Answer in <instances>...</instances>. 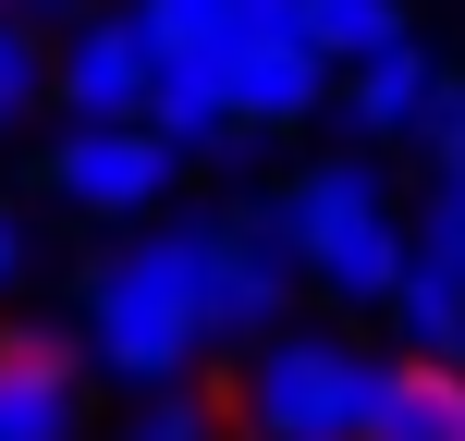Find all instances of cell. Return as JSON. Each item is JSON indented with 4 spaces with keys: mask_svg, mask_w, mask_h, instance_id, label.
<instances>
[{
    "mask_svg": "<svg viewBox=\"0 0 465 441\" xmlns=\"http://www.w3.org/2000/svg\"><path fill=\"white\" fill-rule=\"evenodd\" d=\"M147 86H160V49H147L135 13H86L49 49V98L74 123H147Z\"/></svg>",
    "mask_w": 465,
    "mask_h": 441,
    "instance_id": "cell-5",
    "label": "cell"
},
{
    "mask_svg": "<svg viewBox=\"0 0 465 441\" xmlns=\"http://www.w3.org/2000/svg\"><path fill=\"white\" fill-rule=\"evenodd\" d=\"M392 331H404V356H441V368H465V270H441V257H417V246H404Z\"/></svg>",
    "mask_w": 465,
    "mask_h": 441,
    "instance_id": "cell-12",
    "label": "cell"
},
{
    "mask_svg": "<svg viewBox=\"0 0 465 441\" xmlns=\"http://www.w3.org/2000/svg\"><path fill=\"white\" fill-rule=\"evenodd\" d=\"M429 160H465V74H441V111H429Z\"/></svg>",
    "mask_w": 465,
    "mask_h": 441,
    "instance_id": "cell-17",
    "label": "cell"
},
{
    "mask_svg": "<svg viewBox=\"0 0 465 441\" xmlns=\"http://www.w3.org/2000/svg\"><path fill=\"white\" fill-rule=\"evenodd\" d=\"M86 429V380L49 331H0V441H74Z\"/></svg>",
    "mask_w": 465,
    "mask_h": 441,
    "instance_id": "cell-8",
    "label": "cell"
},
{
    "mask_svg": "<svg viewBox=\"0 0 465 441\" xmlns=\"http://www.w3.org/2000/svg\"><path fill=\"white\" fill-rule=\"evenodd\" d=\"M49 196H62V209H86V221H147L172 196V147L147 135V123H62V147H49Z\"/></svg>",
    "mask_w": 465,
    "mask_h": 441,
    "instance_id": "cell-4",
    "label": "cell"
},
{
    "mask_svg": "<svg viewBox=\"0 0 465 441\" xmlns=\"http://www.w3.org/2000/svg\"><path fill=\"white\" fill-rule=\"evenodd\" d=\"M135 25H147V49H160V62H221V49L294 25V0H135Z\"/></svg>",
    "mask_w": 465,
    "mask_h": 441,
    "instance_id": "cell-9",
    "label": "cell"
},
{
    "mask_svg": "<svg viewBox=\"0 0 465 441\" xmlns=\"http://www.w3.org/2000/svg\"><path fill=\"white\" fill-rule=\"evenodd\" d=\"M147 135H160L172 160H196V147H232L221 62H160V86H147Z\"/></svg>",
    "mask_w": 465,
    "mask_h": 441,
    "instance_id": "cell-11",
    "label": "cell"
},
{
    "mask_svg": "<svg viewBox=\"0 0 465 441\" xmlns=\"http://www.w3.org/2000/svg\"><path fill=\"white\" fill-rule=\"evenodd\" d=\"M123 441H209V405H196V393H147V417Z\"/></svg>",
    "mask_w": 465,
    "mask_h": 441,
    "instance_id": "cell-16",
    "label": "cell"
},
{
    "mask_svg": "<svg viewBox=\"0 0 465 441\" xmlns=\"http://www.w3.org/2000/svg\"><path fill=\"white\" fill-rule=\"evenodd\" d=\"M13 270H25V221L0 209V295H13Z\"/></svg>",
    "mask_w": 465,
    "mask_h": 441,
    "instance_id": "cell-19",
    "label": "cell"
},
{
    "mask_svg": "<svg viewBox=\"0 0 465 441\" xmlns=\"http://www.w3.org/2000/svg\"><path fill=\"white\" fill-rule=\"evenodd\" d=\"M331 86H343V74H331L319 49L294 37V25H270V37L221 49V98H232V135H294V123H319V111H331Z\"/></svg>",
    "mask_w": 465,
    "mask_h": 441,
    "instance_id": "cell-6",
    "label": "cell"
},
{
    "mask_svg": "<svg viewBox=\"0 0 465 441\" xmlns=\"http://www.w3.org/2000/svg\"><path fill=\"white\" fill-rule=\"evenodd\" d=\"M209 257H221V221H160L123 257H98L86 344L123 393H184L196 344H209Z\"/></svg>",
    "mask_w": 465,
    "mask_h": 441,
    "instance_id": "cell-1",
    "label": "cell"
},
{
    "mask_svg": "<svg viewBox=\"0 0 465 441\" xmlns=\"http://www.w3.org/2000/svg\"><path fill=\"white\" fill-rule=\"evenodd\" d=\"M441 74H453V62L417 37V25H404V37H392V49H368V62H355L331 98L355 111V135H429V111H441Z\"/></svg>",
    "mask_w": 465,
    "mask_h": 441,
    "instance_id": "cell-7",
    "label": "cell"
},
{
    "mask_svg": "<svg viewBox=\"0 0 465 441\" xmlns=\"http://www.w3.org/2000/svg\"><path fill=\"white\" fill-rule=\"evenodd\" d=\"M368 441H465V368L441 356H392L368 405Z\"/></svg>",
    "mask_w": 465,
    "mask_h": 441,
    "instance_id": "cell-10",
    "label": "cell"
},
{
    "mask_svg": "<svg viewBox=\"0 0 465 441\" xmlns=\"http://www.w3.org/2000/svg\"><path fill=\"white\" fill-rule=\"evenodd\" d=\"M294 37L319 49L331 74H355L368 49H392V37H404V0H294Z\"/></svg>",
    "mask_w": 465,
    "mask_h": 441,
    "instance_id": "cell-13",
    "label": "cell"
},
{
    "mask_svg": "<svg viewBox=\"0 0 465 441\" xmlns=\"http://www.w3.org/2000/svg\"><path fill=\"white\" fill-rule=\"evenodd\" d=\"M0 13H13V0H0Z\"/></svg>",
    "mask_w": 465,
    "mask_h": 441,
    "instance_id": "cell-20",
    "label": "cell"
},
{
    "mask_svg": "<svg viewBox=\"0 0 465 441\" xmlns=\"http://www.w3.org/2000/svg\"><path fill=\"white\" fill-rule=\"evenodd\" d=\"M282 233H294V270L319 282V295L392 306V282H404V221H392V196H380L368 160H306L294 185H282Z\"/></svg>",
    "mask_w": 465,
    "mask_h": 441,
    "instance_id": "cell-3",
    "label": "cell"
},
{
    "mask_svg": "<svg viewBox=\"0 0 465 441\" xmlns=\"http://www.w3.org/2000/svg\"><path fill=\"white\" fill-rule=\"evenodd\" d=\"M368 405H380V356H355L343 331H270L245 344V380H232L245 441H368Z\"/></svg>",
    "mask_w": 465,
    "mask_h": 441,
    "instance_id": "cell-2",
    "label": "cell"
},
{
    "mask_svg": "<svg viewBox=\"0 0 465 441\" xmlns=\"http://www.w3.org/2000/svg\"><path fill=\"white\" fill-rule=\"evenodd\" d=\"M13 13H25V25H86L98 0H13Z\"/></svg>",
    "mask_w": 465,
    "mask_h": 441,
    "instance_id": "cell-18",
    "label": "cell"
},
{
    "mask_svg": "<svg viewBox=\"0 0 465 441\" xmlns=\"http://www.w3.org/2000/svg\"><path fill=\"white\" fill-rule=\"evenodd\" d=\"M37 98H49V37L25 13H0V123H25Z\"/></svg>",
    "mask_w": 465,
    "mask_h": 441,
    "instance_id": "cell-14",
    "label": "cell"
},
{
    "mask_svg": "<svg viewBox=\"0 0 465 441\" xmlns=\"http://www.w3.org/2000/svg\"><path fill=\"white\" fill-rule=\"evenodd\" d=\"M417 257H441V270H465V160H441V185H429V221L404 233Z\"/></svg>",
    "mask_w": 465,
    "mask_h": 441,
    "instance_id": "cell-15",
    "label": "cell"
}]
</instances>
